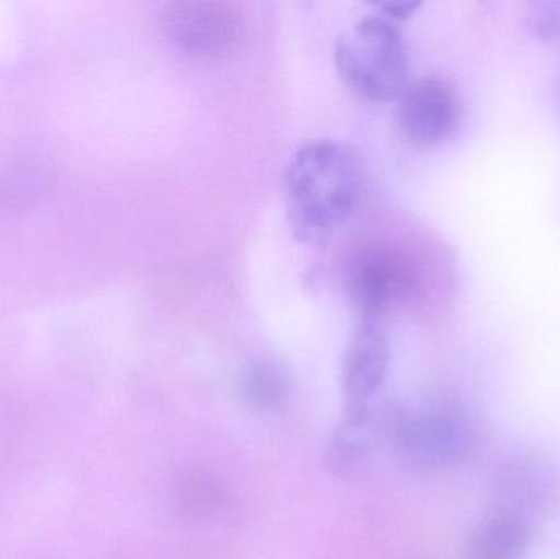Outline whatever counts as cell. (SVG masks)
Masks as SVG:
<instances>
[{
	"instance_id": "8fae6325",
	"label": "cell",
	"mask_w": 560,
	"mask_h": 559,
	"mask_svg": "<svg viewBox=\"0 0 560 559\" xmlns=\"http://www.w3.org/2000/svg\"><path fill=\"white\" fill-rule=\"evenodd\" d=\"M243 396L258 412H272L285 403L289 384L278 366L261 361L246 371L243 377Z\"/></svg>"
},
{
	"instance_id": "5bb4252c",
	"label": "cell",
	"mask_w": 560,
	"mask_h": 559,
	"mask_svg": "<svg viewBox=\"0 0 560 559\" xmlns=\"http://www.w3.org/2000/svg\"><path fill=\"white\" fill-rule=\"evenodd\" d=\"M420 5V2H410V0H407V2H397V0H395V2L382 3L381 13L398 22V20H405L413 15L415 10Z\"/></svg>"
},
{
	"instance_id": "ba28073f",
	"label": "cell",
	"mask_w": 560,
	"mask_h": 559,
	"mask_svg": "<svg viewBox=\"0 0 560 559\" xmlns=\"http://www.w3.org/2000/svg\"><path fill=\"white\" fill-rule=\"evenodd\" d=\"M390 350L384 331L372 322H362L346 351L342 393L346 419L364 416L387 376Z\"/></svg>"
},
{
	"instance_id": "9c48e42d",
	"label": "cell",
	"mask_w": 560,
	"mask_h": 559,
	"mask_svg": "<svg viewBox=\"0 0 560 559\" xmlns=\"http://www.w3.org/2000/svg\"><path fill=\"white\" fill-rule=\"evenodd\" d=\"M533 527L523 519L492 512L470 532L464 559H525L533 544Z\"/></svg>"
},
{
	"instance_id": "6da1fadb",
	"label": "cell",
	"mask_w": 560,
	"mask_h": 559,
	"mask_svg": "<svg viewBox=\"0 0 560 559\" xmlns=\"http://www.w3.org/2000/svg\"><path fill=\"white\" fill-rule=\"evenodd\" d=\"M361 194L358 154L336 140L303 144L287 166L289 225L306 243L328 240L354 212Z\"/></svg>"
},
{
	"instance_id": "277c9868",
	"label": "cell",
	"mask_w": 560,
	"mask_h": 559,
	"mask_svg": "<svg viewBox=\"0 0 560 559\" xmlns=\"http://www.w3.org/2000/svg\"><path fill=\"white\" fill-rule=\"evenodd\" d=\"M348 289L362 322L377 324L378 318L404 307L417 295L420 272L404 249L371 245L352 258Z\"/></svg>"
},
{
	"instance_id": "7c38bea8",
	"label": "cell",
	"mask_w": 560,
	"mask_h": 559,
	"mask_svg": "<svg viewBox=\"0 0 560 559\" xmlns=\"http://www.w3.org/2000/svg\"><path fill=\"white\" fill-rule=\"evenodd\" d=\"M183 508L190 514H207L222 501L219 482L206 475H189L179 486Z\"/></svg>"
},
{
	"instance_id": "5b68a950",
	"label": "cell",
	"mask_w": 560,
	"mask_h": 559,
	"mask_svg": "<svg viewBox=\"0 0 560 559\" xmlns=\"http://www.w3.org/2000/svg\"><path fill=\"white\" fill-rule=\"evenodd\" d=\"M167 36L186 53L215 56L229 51L242 35V16L233 3L186 0L166 5Z\"/></svg>"
},
{
	"instance_id": "52a82bcc",
	"label": "cell",
	"mask_w": 560,
	"mask_h": 559,
	"mask_svg": "<svg viewBox=\"0 0 560 559\" xmlns=\"http://www.w3.org/2000/svg\"><path fill=\"white\" fill-rule=\"evenodd\" d=\"M460 118L459 92L447 79H420L398 97V124L415 143H444L456 133Z\"/></svg>"
},
{
	"instance_id": "3957f363",
	"label": "cell",
	"mask_w": 560,
	"mask_h": 559,
	"mask_svg": "<svg viewBox=\"0 0 560 559\" xmlns=\"http://www.w3.org/2000/svg\"><path fill=\"white\" fill-rule=\"evenodd\" d=\"M387 439L408 462L428 468L454 465L476 445L472 420L459 407L431 404L417 409H385Z\"/></svg>"
},
{
	"instance_id": "4fadbf2b",
	"label": "cell",
	"mask_w": 560,
	"mask_h": 559,
	"mask_svg": "<svg viewBox=\"0 0 560 559\" xmlns=\"http://www.w3.org/2000/svg\"><path fill=\"white\" fill-rule=\"evenodd\" d=\"M525 25L536 38L560 49V0L526 5Z\"/></svg>"
},
{
	"instance_id": "8992f818",
	"label": "cell",
	"mask_w": 560,
	"mask_h": 559,
	"mask_svg": "<svg viewBox=\"0 0 560 559\" xmlns=\"http://www.w3.org/2000/svg\"><path fill=\"white\" fill-rule=\"evenodd\" d=\"M560 499L558 465L545 455L518 456L500 471L493 512L513 515L535 525Z\"/></svg>"
},
{
	"instance_id": "30bf717a",
	"label": "cell",
	"mask_w": 560,
	"mask_h": 559,
	"mask_svg": "<svg viewBox=\"0 0 560 559\" xmlns=\"http://www.w3.org/2000/svg\"><path fill=\"white\" fill-rule=\"evenodd\" d=\"M387 439V427H385V409L378 417L372 416V409L361 417L345 419L341 429L336 432L328 450V466L332 471H354L359 466L364 465L378 440Z\"/></svg>"
},
{
	"instance_id": "7a4b0ae2",
	"label": "cell",
	"mask_w": 560,
	"mask_h": 559,
	"mask_svg": "<svg viewBox=\"0 0 560 559\" xmlns=\"http://www.w3.org/2000/svg\"><path fill=\"white\" fill-rule=\"evenodd\" d=\"M342 79L374 102L394 101L408 85V49L395 20L365 15L336 43Z\"/></svg>"
}]
</instances>
